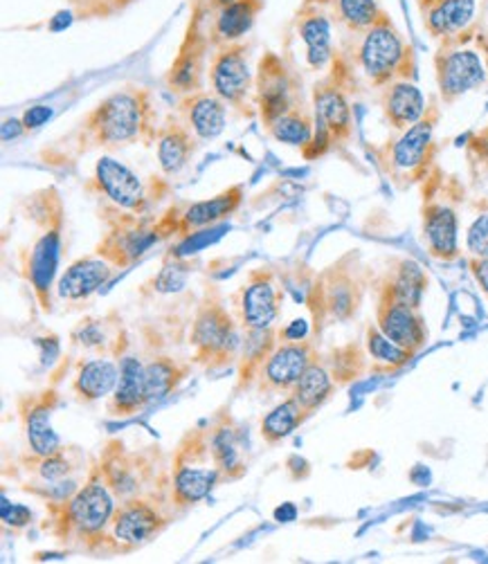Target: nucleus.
I'll list each match as a JSON object with an SVG mask.
<instances>
[{"mask_svg": "<svg viewBox=\"0 0 488 564\" xmlns=\"http://www.w3.org/2000/svg\"><path fill=\"white\" fill-rule=\"evenodd\" d=\"M0 518L12 529H23L32 522V511L23 503H10L8 497H3V506H0Z\"/></svg>", "mask_w": 488, "mask_h": 564, "instance_id": "nucleus-42", "label": "nucleus"}, {"mask_svg": "<svg viewBox=\"0 0 488 564\" xmlns=\"http://www.w3.org/2000/svg\"><path fill=\"white\" fill-rule=\"evenodd\" d=\"M192 445L187 447V441L181 445L176 464H174V481H172V501L178 506V509H187V506H194L203 501L214 486L219 484L221 473L214 468H207L205 453L203 449L209 447V441L203 438H192Z\"/></svg>", "mask_w": 488, "mask_h": 564, "instance_id": "nucleus-5", "label": "nucleus"}, {"mask_svg": "<svg viewBox=\"0 0 488 564\" xmlns=\"http://www.w3.org/2000/svg\"><path fill=\"white\" fill-rule=\"evenodd\" d=\"M209 79L216 97L228 104H241L252 86V73L246 59V50L239 45H228L214 56Z\"/></svg>", "mask_w": 488, "mask_h": 564, "instance_id": "nucleus-12", "label": "nucleus"}, {"mask_svg": "<svg viewBox=\"0 0 488 564\" xmlns=\"http://www.w3.org/2000/svg\"><path fill=\"white\" fill-rule=\"evenodd\" d=\"M155 239L158 235L153 230L140 228V225H133V228L124 225V228L104 239V243L99 246V257H104L116 268H127L138 261L142 252H147L155 243Z\"/></svg>", "mask_w": 488, "mask_h": 564, "instance_id": "nucleus-21", "label": "nucleus"}, {"mask_svg": "<svg viewBox=\"0 0 488 564\" xmlns=\"http://www.w3.org/2000/svg\"><path fill=\"white\" fill-rule=\"evenodd\" d=\"M365 343H367L369 356H371L378 365H383L388 371L401 369V367H405V365L414 358V354H410V351H405L403 347L394 345V343L390 340V337H388L381 328H378V326H369V328H367Z\"/></svg>", "mask_w": 488, "mask_h": 564, "instance_id": "nucleus-38", "label": "nucleus"}, {"mask_svg": "<svg viewBox=\"0 0 488 564\" xmlns=\"http://www.w3.org/2000/svg\"><path fill=\"white\" fill-rule=\"evenodd\" d=\"M437 84L444 101H455L462 95L479 88L486 79L479 54L473 50H446L437 56Z\"/></svg>", "mask_w": 488, "mask_h": 564, "instance_id": "nucleus-9", "label": "nucleus"}, {"mask_svg": "<svg viewBox=\"0 0 488 564\" xmlns=\"http://www.w3.org/2000/svg\"><path fill=\"white\" fill-rule=\"evenodd\" d=\"M68 473H71V464H68V459L62 457V453L52 455V457H41V462H39V475L45 481H62Z\"/></svg>", "mask_w": 488, "mask_h": 564, "instance_id": "nucleus-43", "label": "nucleus"}, {"mask_svg": "<svg viewBox=\"0 0 488 564\" xmlns=\"http://www.w3.org/2000/svg\"><path fill=\"white\" fill-rule=\"evenodd\" d=\"M209 453H212L216 470L221 473L224 479H237L246 473L239 434L228 421L214 427V432L209 436Z\"/></svg>", "mask_w": 488, "mask_h": 564, "instance_id": "nucleus-29", "label": "nucleus"}, {"mask_svg": "<svg viewBox=\"0 0 488 564\" xmlns=\"http://www.w3.org/2000/svg\"><path fill=\"white\" fill-rule=\"evenodd\" d=\"M113 270L106 259H82L73 263L59 279L57 293L64 300L77 302L90 297L97 289H101L108 279H111Z\"/></svg>", "mask_w": 488, "mask_h": 564, "instance_id": "nucleus-19", "label": "nucleus"}, {"mask_svg": "<svg viewBox=\"0 0 488 564\" xmlns=\"http://www.w3.org/2000/svg\"><path fill=\"white\" fill-rule=\"evenodd\" d=\"M187 369L181 367L172 358H155L149 365H144V384H147V399L149 403L167 399L170 393L181 384Z\"/></svg>", "mask_w": 488, "mask_h": 564, "instance_id": "nucleus-35", "label": "nucleus"}, {"mask_svg": "<svg viewBox=\"0 0 488 564\" xmlns=\"http://www.w3.org/2000/svg\"><path fill=\"white\" fill-rule=\"evenodd\" d=\"M259 108L261 118L270 127L284 112L295 108V84L286 66L278 59L275 54H268L259 66Z\"/></svg>", "mask_w": 488, "mask_h": 564, "instance_id": "nucleus-11", "label": "nucleus"}, {"mask_svg": "<svg viewBox=\"0 0 488 564\" xmlns=\"http://www.w3.org/2000/svg\"><path fill=\"white\" fill-rule=\"evenodd\" d=\"M324 308H327L336 319H349L358 304H360V289L351 279L349 272L334 268L322 281V289H317Z\"/></svg>", "mask_w": 488, "mask_h": 564, "instance_id": "nucleus-25", "label": "nucleus"}, {"mask_svg": "<svg viewBox=\"0 0 488 564\" xmlns=\"http://www.w3.org/2000/svg\"><path fill=\"white\" fill-rule=\"evenodd\" d=\"M470 155L477 158L481 164H488V127H484V129L470 140Z\"/></svg>", "mask_w": 488, "mask_h": 564, "instance_id": "nucleus-45", "label": "nucleus"}, {"mask_svg": "<svg viewBox=\"0 0 488 564\" xmlns=\"http://www.w3.org/2000/svg\"><path fill=\"white\" fill-rule=\"evenodd\" d=\"M192 153H194L192 133L181 124H172L158 140V162L167 176L183 172Z\"/></svg>", "mask_w": 488, "mask_h": 564, "instance_id": "nucleus-31", "label": "nucleus"}, {"mask_svg": "<svg viewBox=\"0 0 488 564\" xmlns=\"http://www.w3.org/2000/svg\"><path fill=\"white\" fill-rule=\"evenodd\" d=\"M425 286H427V276H425L423 268L412 259H403L392 268V272L383 281L381 295H388L397 302L419 308Z\"/></svg>", "mask_w": 488, "mask_h": 564, "instance_id": "nucleus-26", "label": "nucleus"}, {"mask_svg": "<svg viewBox=\"0 0 488 564\" xmlns=\"http://www.w3.org/2000/svg\"><path fill=\"white\" fill-rule=\"evenodd\" d=\"M118 380H120L118 365L111 360L97 358V360H88L79 367L73 387L82 401L93 403V401L111 397Z\"/></svg>", "mask_w": 488, "mask_h": 564, "instance_id": "nucleus-27", "label": "nucleus"}, {"mask_svg": "<svg viewBox=\"0 0 488 564\" xmlns=\"http://www.w3.org/2000/svg\"><path fill=\"white\" fill-rule=\"evenodd\" d=\"M432 3H437V0H421V6H423V8H427V6H432Z\"/></svg>", "mask_w": 488, "mask_h": 564, "instance_id": "nucleus-52", "label": "nucleus"}, {"mask_svg": "<svg viewBox=\"0 0 488 564\" xmlns=\"http://www.w3.org/2000/svg\"><path fill=\"white\" fill-rule=\"evenodd\" d=\"M383 112L386 120L397 131H408L412 124H416L425 116V99L423 93L408 79H399L386 86L383 97Z\"/></svg>", "mask_w": 488, "mask_h": 564, "instance_id": "nucleus-17", "label": "nucleus"}, {"mask_svg": "<svg viewBox=\"0 0 488 564\" xmlns=\"http://www.w3.org/2000/svg\"><path fill=\"white\" fill-rule=\"evenodd\" d=\"M308 335V324L304 319H295L291 322L284 330H282V337L286 343H300V340H306Z\"/></svg>", "mask_w": 488, "mask_h": 564, "instance_id": "nucleus-47", "label": "nucleus"}, {"mask_svg": "<svg viewBox=\"0 0 488 564\" xmlns=\"http://www.w3.org/2000/svg\"><path fill=\"white\" fill-rule=\"evenodd\" d=\"M50 118H52V108H50V106H32V108L25 110L23 124H25V129H39V127H43Z\"/></svg>", "mask_w": 488, "mask_h": 564, "instance_id": "nucleus-44", "label": "nucleus"}, {"mask_svg": "<svg viewBox=\"0 0 488 564\" xmlns=\"http://www.w3.org/2000/svg\"><path fill=\"white\" fill-rule=\"evenodd\" d=\"M313 120L306 116L302 108H293L289 112H284L282 118H278L273 124H270V133L282 144H291V147H308L315 131H313Z\"/></svg>", "mask_w": 488, "mask_h": 564, "instance_id": "nucleus-37", "label": "nucleus"}, {"mask_svg": "<svg viewBox=\"0 0 488 564\" xmlns=\"http://www.w3.org/2000/svg\"><path fill=\"white\" fill-rule=\"evenodd\" d=\"M147 104L140 93H116L104 99L88 118V131L104 147L124 144L138 138L144 127Z\"/></svg>", "mask_w": 488, "mask_h": 564, "instance_id": "nucleus-4", "label": "nucleus"}, {"mask_svg": "<svg viewBox=\"0 0 488 564\" xmlns=\"http://www.w3.org/2000/svg\"><path fill=\"white\" fill-rule=\"evenodd\" d=\"M315 360H317V354L313 345L306 340L278 345L261 369V376H259L261 391L265 393L293 391L297 380Z\"/></svg>", "mask_w": 488, "mask_h": 564, "instance_id": "nucleus-7", "label": "nucleus"}, {"mask_svg": "<svg viewBox=\"0 0 488 564\" xmlns=\"http://www.w3.org/2000/svg\"><path fill=\"white\" fill-rule=\"evenodd\" d=\"M259 10H261L259 0H235V3L224 6L214 25L216 39H221L226 43L239 41L241 36H246V32H250Z\"/></svg>", "mask_w": 488, "mask_h": 564, "instance_id": "nucleus-32", "label": "nucleus"}, {"mask_svg": "<svg viewBox=\"0 0 488 564\" xmlns=\"http://www.w3.org/2000/svg\"><path fill=\"white\" fill-rule=\"evenodd\" d=\"M216 3H219V6L224 8V6H230V3H235V0H216Z\"/></svg>", "mask_w": 488, "mask_h": 564, "instance_id": "nucleus-51", "label": "nucleus"}, {"mask_svg": "<svg viewBox=\"0 0 488 564\" xmlns=\"http://www.w3.org/2000/svg\"><path fill=\"white\" fill-rule=\"evenodd\" d=\"M315 124L334 142H345L351 135V108L340 86L322 84L315 88Z\"/></svg>", "mask_w": 488, "mask_h": 564, "instance_id": "nucleus-18", "label": "nucleus"}, {"mask_svg": "<svg viewBox=\"0 0 488 564\" xmlns=\"http://www.w3.org/2000/svg\"><path fill=\"white\" fill-rule=\"evenodd\" d=\"M275 330L273 328H248V337L243 340V356H241V369H239V389L250 387L254 378L261 376V369L268 360V356L275 351Z\"/></svg>", "mask_w": 488, "mask_h": 564, "instance_id": "nucleus-30", "label": "nucleus"}, {"mask_svg": "<svg viewBox=\"0 0 488 564\" xmlns=\"http://www.w3.org/2000/svg\"><path fill=\"white\" fill-rule=\"evenodd\" d=\"M113 535L120 544L133 549L153 540L167 527V518L158 511V506L147 499H124L113 516Z\"/></svg>", "mask_w": 488, "mask_h": 564, "instance_id": "nucleus-10", "label": "nucleus"}, {"mask_svg": "<svg viewBox=\"0 0 488 564\" xmlns=\"http://www.w3.org/2000/svg\"><path fill=\"white\" fill-rule=\"evenodd\" d=\"M113 490L108 488L104 477H93L66 501L62 527L66 535L75 533L84 542H99L104 540L106 527L113 522Z\"/></svg>", "mask_w": 488, "mask_h": 564, "instance_id": "nucleus-3", "label": "nucleus"}, {"mask_svg": "<svg viewBox=\"0 0 488 564\" xmlns=\"http://www.w3.org/2000/svg\"><path fill=\"white\" fill-rule=\"evenodd\" d=\"M338 17L351 32H367L378 19H381V8L376 0H336Z\"/></svg>", "mask_w": 488, "mask_h": 564, "instance_id": "nucleus-39", "label": "nucleus"}, {"mask_svg": "<svg viewBox=\"0 0 488 564\" xmlns=\"http://www.w3.org/2000/svg\"><path fill=\"white\" fill-rule=\"evenodd\" d=\"M241 196H243L241 187H230L219 196L189 205L181 218V230L196 232V230L212 228V225L226 220L241 205Z\"/></svg>", "mask_w": 488, "mask_h": 564, "instance_id": "nucleus-24", "label": "nucleus"}, {"mask_svg": "<svg viewBox=\"0 0 488 564\" xmlns=\"http://www.w3.org/2000/svg\"><path fill=\"white\" fill-rule=\"evenodd\" d=\"M300 34L306 43V59L313 68H322L332 59V23L315 14L302 21Z\"/></svg>", "mask_w": 488, "mask_h": 564, "instance_id": "nucleus-36", "label": "nucleus"}, {"mask_svg": "<svg viewBox=\"0 0 488 564\" xmlns=\"http://www.w3.org/2000/svg\"><path fill=\"white\" fill-rule=\"evenodd\" d=\"M440 122V110L432 106L425 110V116L412 124L403 135L392 144L388 162L390 172L397 176H405L408 181H416L432 158V140H435V129Z\"/></svg>", "mask_w": 488, "mask_h": 564, "instance_id": "nucleus-6", "label": "nucleus"}, {"mask_svg": "<svg viewBox=\"0 0 488 564\" xmlns=\"http://www.w3.org/2000/svg\"><path fill=\"white\" fill-rule=\"evenodd\" d=\"M306 419V412L300 408V403L291 397L289 401L280 403L278 408L270 410L261 421V438L268 445H278L286 441Z\"/></svg>", "mask_w": 488, "mask_h": 564, "instance_id": "nucleus-34", "label": "nucleus"}, {"mask_svg": "<svg viewBox=\"0 0 488 564\" xmlns=\"http://www.w3.org/2000/svg\"><path fill=\"white\" fill-rule=\"evenodd\" d=\"M147 399V384H144V365L138 358H124L120 362V380L113 389L108 412L113 416H133L144 405Z\"/></svg>", "mask_w": 488, "mask_h": 564, "instance_id": "nucleus-20", "label": "nucleus"}, {"mask_svg": "<svg viewBox=\"0 0 488 564\" xmlns=\"http://www.w3.org/2000/svg\"><path fill=\"white\" fill-rule=\"evenodd\" d=\"M470 257H488V214H479L466 235Z\"/></svg>", "mask_w": 488, "mask_h": 564, "instance_id": "nucleus-41", "label": "nucleus"}, {"mask_svg": "<svg viewBox=\"0 0 488 564\" xmlns=\"http://www.w3.org/2000/svg\"><path fill=\"white\" fill-rule=\"evenodd\" d=\"M77 337L84 347H101L104 345V333H99V328L95 324H88L86 328H82Z\"/></svg>", "mask_w": 488, "mask_h": 564, "instance_id": "nucleus-48", "label": "nucleus"}, {"mask_svg": "<svg viewBox=\"0 0 488 564\" xmlns=\"http://www.w3.org/2000/svg\"><path fill=\"white\" fill-rule=\"evenodd\" d=\"M459 223L457 214L448 205H427L423 212V237L427 243L430 254L442 261H451L457 257Z\"/></svg>", "mask_w": 488, "mask_h": 564, "instance_id": "nucleus-16", "label": "nucleus"}, {"mask_svg": "<svg viewBox=\"0 0 488 564\" xmlns=\"http://www.w3.org/2000/svg\"><path fill=\"white\" fill-rule=\"evenodd\" d=\"M358 62L373 86H388L399 82V77L410 75L412 50L394 23L383 14L367 32H362Z\"/></svg>", "mask_w": 488, "mask_h": 564, "instance_id": "nucleus-1", "label": "nucleus"}, {"mask_svg": "<svg viewBox=\"0 0 488 564\" xmlns=\"http://www.w3.org/2000/svg\"><path fill=\"white\" fill-rule=\"evenodd\" d=\"M194 360L205 367H224L237 358L241 337L232 315L219 304L207 302L192 326Z\"/></svg>", "mask_w": 488, "mask_h": 564, "instance_id": "nucleus-2", "label": "nucleus"}, {"mask_svg": "<svg viewBox=\"0 0 488 564\" xmlns=\"http://www.w3.org/2000/svg\"><path fill=\"white\" fill-rule=\"evenodd\" d=\"M470 270H473V274L477 279L479 289L488 297V257H473L470 259Z\"/></svg>", "mask_w": 488, "mask_h": 564, "instance_id": "nucleus-46", "label": "nucleus"}, {"mask_svg": "<svg viewBox=\"0 0 488 564\" xmlns=\"http://www.w3.org/2000/svg\"><path fill=\"white\" fill-rule=\"evenodd\" d=\"M203 77V41L196 34H189L187 43L183 45L178 59L172 68L170 84L178 93H196Z\"/></svg>", "mask_w": 488, "mask_h": 564, "instance_id": "nucleus-33", "label": "nucleus"}, {"mask_svg": "<svg viewBox=\"0 0 488 564\" xmlns=\"http://www.w3.org/2000/svg\"><path fill=\"white\" fill-rule=\"evenodd\" d=\"M25 124L19 122V120H6L3 122V142H10V140H17L21 133H23Z\"/></svg>", "mask_w": 488, "mask_h": 564, "instance_id": "nucleus-49", "label": "nucleus"}, {"mask_svg": "<svg viewBox=\"0 0 488 564\" xmlns=\"http://www.w3.org/2000/svg\"><path fill=\"white\" fill-rule=\"evenodd\" d=\"M336 378L334 373L324 367L322 362H313L304 376L297 380V384L293 387L291 397L300 403V408L306 412V416H311L315 410H319L324 403H327L334 391H336Z\"/></svg>", "mask_w": 488, "mask_h": 564, "instance_id": "nucleus-28", "label": "nucleus"}, {"mask_svg": "<svg viewBox=\"0 0 488 564\" xmlns=\"http://www.w3.org/2000/svg\"><path fill=\"white\" fill-rule=\"evenodd\" d=\"M376 322V326L381 328L394 345L403 347L414 356L423 349L427 340V326L419 308L397 302L388 295H378Z\"/></svg>", "mask_w": 488, "mask_h": 564, "instance_id": "nucleus-8", "label": "nucleus"}, {"mask_svg": "<svg viewBox=\"0 0 488 564\" xmlns=\"http://www.w3.org/2000/svg\"><path fill=\"white\" fill-rule=\"evenodd\" d=\"M187 279H189V268L181 261H174L160 270L153 286L158 293H181L187 284Z\"/></svg>", "mask_w": 488, "mask_h": 564, "instance_id": "nucleus-40", "label": "nucleus"}, {"mask_svg": "<svg viewBox=\"0 0 488 564\" xmlns=\"http://www.w3.org/2000/svg\"><path fill=\"white\" fill-rule=\"evenodd\" d=\"M297 518V509L293 503H282V509L275 511L278 522H293Z\"/></svg>", "mask_w": 488, "mask_h": 564, "instance_id": "nucleus-50", "label": "nucleus"}, {"mask_svg": "<svg viewBox=\"0 0 488 564\" xmlns=\"http://www.w3.org/2000/svg\"><path fill=\"white\" fill-rule=\"evenodd\" d=\"M475 0H437L423 8L425 30L437 39H451L464 32L475 19Z\"/></svg>", "mask_w": 488, "mask_h": 564, "instance_id": "nucleus-22", "label": "nucleus"}, {"mask_svg": "<svg viewBox=\"0 0 488 564\" xmlns=\"http://www.w3.org/2000/svg\"><path fill=\"white\" fill-rule=\"evenodd\" d=\"M278 291L273 276L268 272H254L248 286L241 291V324L250 330L270 328L278 317Z\"/></svg>", "mask_w": 488, "mask_h": 564, "instance_id": "nucleus-14", "label": "nucleus"}, {"mask_svg": "<svg viewBox=\"0 0 488 564\" xmlns=\"http://www.w3.org/2000/svg\"><path fill=\"white\" fill-rule=\"evenodd\" d=\"M54 403H57V397H54V391H47V393H43V397L32 399L23 412L25 436H28L32 453L39 459L62 453V438L52 427Z\"/></svg>", "mask_w": 488, "mask_h": 564, "instance_id": "nucleus-15", "label": "nucleus"}, {"mask_svg": "<svg viewBox=\"0 0 488 564\" xmlns=\"http://www.w3.org/2000/svg\"><path fill=\"white\" fill-rule=\"evenodd\" d=\"M183 108L187 116V124L196 133V138L214 140L224 133L226 122H228V112H226V104L221 97L205 95V93H192L185 99Z\"/></svg>", "mask_w": 488, "mask_h": 564, "instance_id": "nucleus-23", "label": "nucleus"}, {"mask_svg": "<svg viewBox=\"0 0 488 564\" xmlns=\"http://www.w3.org/2000/svg\"><path fill=\"white\" fill-rule=\"evenodd\" d=\"M95 185L122 209L140 212L144 207V187L131 169L116 158H99L95 166Z\"/></svg>", "mask_w": 488, "mask_h": 564, "instance_id": "nucleus-13", "label": "nucleus"}]
</instances>
